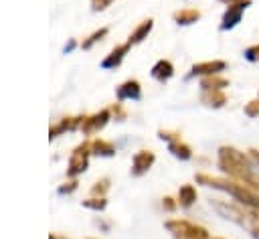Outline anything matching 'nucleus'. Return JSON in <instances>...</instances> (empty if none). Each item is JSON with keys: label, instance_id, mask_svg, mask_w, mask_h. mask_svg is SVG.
<instances>
[{"label": "nucleus", "instance_id": "f257e3e1", "mask_svg": "<svg viewBox=\"0 0 259 239\" xmlns=\"http://www.w3.org/2000/svg\"><path fill=\"white\" fill-rule=\"evenodd\" d=\"M217 168L223 176L245 182L249 186L259 188V176L253 170V160L249 154L237 150L235 146H221L217 152Z\"/></svg>", "mask_w": 259, "mask_h": 239}, {"label": "nucleus", "instance_id": "f03ea898", "mask_svg": "<svg viewBox=\"0 0 259 239\" xmlns=\"http://www.w3.org/2000/svg\"><path fill=\"white\" fill-rule=\"evenodd\" d=\"M164 227L168 229V233L174 239H214V237H210L208 229H204L202 225H196L188 219H168L164 223Z\"/></svg>", "mask_w": 259, "mask_h": 239}, {"label": "nucleus", "instance_id": "7ed1b4c3", "mask_svg": "<svg viewBox=\"0 0 259 239\" xmlns=\"http://www.w3.org/2000/svg\"><path fill=\"white\" fill-rule=\"evenodd\" d=\"M89 158H91V148H89V140H85L73 148L69 162H67V176L77 178L79 174H83L89 168Z\"/></svg>", "mask_w": 259, "mask_h": 239}, {"label": "nucleus", "instance_id": "20e7f679", "mask_svg": "<svg viewBox=\"0 0 259 239\" xmlns=\"http://www.w3.org/2000/svg\"><path fill=\"white\" fill-rule=\"evenodd\" d=\"M251 6V0H239V2H233L227 6V10L223 12L221 16V24L219 28L221 30H233L241 20H243V14L245 10Z\"/></svg>", "mask_w": 259, "mask_h": 239}, {"label": "nucleus", "instance_id": "39448f33", "mask_svg": "<svg viewBox=\"0 0 259 239\" xmlns=\"http://www.w3.org/2000/svg\"><path fill=\"white\" fill-rule=\"evenodd\" d=\"M109 120H111V111H109V107H105V109H99L91 115H83V122H81L79 130L83 132V136H93V134L101 132L107 126Z\"/></svg>", "mask_w": 259, "mask_h": 239}, {"label": "nucleus", "instance_id": "423d86ee", "mask_svg": "<svg viewBox=\"0 0 259 239\" xmlns=\"http://www.w3.org/2000/svg\"><path fill=\"white\" fill-rule=\"evenodd\" d=\"M229 65H227V61H223V59H212V61H202V63H194L192 67H190V73L186 75L188 79H192V77H208V75H221L225 69H227Z\"/></svg>", "mask_w": 259, "mask_h": 239}, {"label": "nucleus", "instance_id": "0eeeda50", "mask_svg": "<svg viewBox=\"0 0 259 239\" xmlns=\"http://www.w3.org/2000/svg\"><path fill=\"white\" fill-rule=\"evenodd\" d=\"M156 162V154L152 150H138L132 158V168L130 174L132 176H144Z\"/></svg>", "mask_w": 259, "mask_h": 239}, {"label": "nucleus", "instance_id": "6e6552de", "mask_svg": "<svg viewBox=\"0 0 259 239\" xmlns=\"http://www.w3.org/2000/svg\"><path fill=\"white\" fill-rule=\"evenodd\" d=\"M81 122H83V115H65V117H61L57 124H53L49 128V140H55V138H59L65 132L79 130L81 128Z\"/></svg>", "mask_w": 259, "mask_h": 239}, {"label": "nucleus", "instance_id": "1a4fd4ad", "mask_svg": "<svg viewBox=\"0 0 259 239\" xmlns=\"http://www.w3.org/2000/svg\"><path fill=\"white\" fill-rule=\"evenodd\" d=\"M117 101H138L142 97V85L138 79H125L115 87Z\"/></svg>", "mask_w": 259, "mask_h": 239}, {"label": "nucleus", "instance_id": "9d476101", "mask_svg": "<svg viewBox=\"0 0 259 239\" xmlns=\"http://www.w3.org/2000/svg\"><path fill=\"white\" fill-rule=\"evenodd\" d=\"M130 49H132V45H130V43H123V45L113 47V49L103 57V61H101V69L111 71V69L119 67V65H121V61L125 59V55L130 53Z\"/></svg>", "mask_w": 259, "mask_h": 239}, {"label": "nucleus", "instance_id": "9b49d317", "mask_svg": "<svg viewBox=\"0 0 259 239\" xmlns=\"http://www.w3.org/2000/svg\"><path fill=\"white\" fill-rule=\"evenodd\" d=\"M202 16V12L194 6H184V8H178L172 12V20L178 24V26H190L194 22H198Z\"/></svg>", "mask_w": 259, "mask_h": 239}, {"label": "nucleus", "instance_id": "f8f14e48", "mask_svg": "<svg viewBox=\"0 0 259 239\" xmlns=\"http://www.w3.org/2000/svg\"><path fill=\"white\" fill-rule=\"evenodd\" d=\"M150 75H152L156 81L166 83V81H170V79L174 77V65H172L168 59H158V61L152 65Z\"/></svg>", "mask_w": 259, "mask_h": 239}, {"label": "nucleus", "instance_id": "ddd939ff", "mask_svg": "<svg viewBox=\"0 0 259 239\" xmlns=\"http://www.w3.org/2000/svg\"><path fill=\"white\" fill-rule=\"evenodd\" d=\"M152 28H154V18H146V20H142L132 32H130V36H127V43L134 47V45H140V43H144L146 38H148V34L152 32Z\"/></svg>", "mask_w": 259, "mask_h": 239}, {"label": "nucleus", "instance_id": "4468645a", "mask_svg": "<svg viewBox=\"0 0 259 239\" xmlns=\"http://www.w3.org/2000/svg\"><path fill=\"white\" fill-rule=\"evenodd\" d=\"M200 101H202L206 107H212V109H221V107H225V103H227V93H225V89H214V91H200Z\"/></svg>", "mask_w": 259, "mask_h": 239}, {"label": "nucleus", "instance_id": "2eb2a0df", "mask_svg": "<svg viewBox=\"0 0 259 239\" xmlns=\"http://www.w3.org/2000/svg\"><path fill=\"white\" fill-rule=\"evenodd\" d=\"M89 148H91V156H101V158L115 156V146L109 140H103V138L89 140Z\"/></svg>", "mask_w": 259, "mask_h": 239}, {"label": "nucleus", "instance_id": "dca6fc26", "mask_svg": "<svg viewBox=\"0 0 259 239\" xmlns=\"http://www.w3.org/2000/svg\"><path fill=\"white\" fill-rule=\"evenodd\" d=\"M198 198V192H196V186L194 184H182L178 188V194H176V201H178V207L180 209H190Z\"/></svg>", "mask_w": 259, "mask_h": 239}, {"label": "nucleus", "instance_id": "f3484780", "mask_svg": "<svg viewBox=\"0 0 259 239\" xmlns=\"http://www.w3.org/2000/svg\"><path fill=\"white\" fill-rule=\"evenodd\" d=\"M198 85H200V91H214V89H225V87H229L231 81H229L227 77H223V73H221V75L202 77Z\"/></svg>", "mask_w": 259, "mask_h": 239}, {"label": "nucleus", "instance_id": "a211bd4d", "mask_svg": "<svg viewBox=\"0 0 259 239\" xmlns=\"http://www.w3.org/2000/svg\"><path fill=\"white\" fill-rule=\"evenodd\" d=\"M168 152L178 160H190L192 158V148L182 140H176V142L168 144Z\"/></svg>", "mask_w": 259, "mask_h": 239}, {"label": "nucleus", "instance_id": "6ab92c4d", "mask_svg": "<svg viewBox=\"0 0 259 239\" xmlns=\"http://www.w3.org/2000/svg\"><path fill=\"white\" fill-rule=\"evenodd\" d=\"M107 32H109V28H107V26H101V28L93 30L89 36H85V38L79 43V47H81L83 51H89V49H93L97 43H101V41L107 36Z\"/></svg>", "mask_w": 259, "mask_h": 239}, {"label": "nucleus", "instance_id": "aec40b11", "mask_svg": "<svg viewBox=\"0 0 259 239\" xmlns=\"http://www.w3.org/2000/svg\"><path fill=\"white\" fill-rule=\"evenodd\" d=\"M109 188H111V180H109L107 176H101V178H97V180L91 184L89 196H105Z\"/></svg>", "mask_w": 259, "mask_h": 239}, {"label": "nucleus", "instance_id": "412c9836", "mask_svg": "<svg viewBox=\"0 0 259 239\" xmlns=\"http://www.w3.org/2000/svg\"><path fill=\"white\" fill-rule=\"evenodd\" d=\"M81 205H83L85 209H89V211L101 213V211H105V207H107V198H105V196H87L85 201H81Z\"/></svg>", "mask_w": 259, "mask_h": 239}, {"label": "nucleus", "instance_id": "4be33fe9", "mask_svg": "<svg viewBox=\"0 0 259 239\" xmlns=\"http://www.w3.org/2000/svg\"><path fill=\"white\" fill-rule=\"evenodd\" d=\"M243 113H245L247 117H251V120L259 117V97H257V99L247 101V103H245V107H243Z\"/></svg>", "mask_w": 259, "mask_h": 239}, {"label": "nucleus", "instance_id": "5701e85b", "mask_svg": "<svg viewBox=\"0 0 259 239\" xmlns=\"http://www.w3.org/2000/svg\"><path fill=\"white\" fill-rule=\"evenodd\" d=\"M109 111H111V117H113L115 122H123V120L127 117V111H125V107L121 105V101L109 105Z\"/></svg>", "mask_w": 259, "mask_h": 239}, {"label": "nucleus", "instance_id": "b1692460", "mask_svg": "<svg viewBox=\"0 0 259 239\" xmlns=\"http://www.w3.org/2000/svg\"><path fill=\"white\" fill-rule=\"evenodd\" d=\"M158 138L162 142H166V144H172L176 140H182L180 138V132H176V130H158Z\"/></svg>", "mask_w": 259, "mask_h": 239}, {"label": "nucleus", "instance_id": "393cba45", "mask_svg": "<svg viewBox=\"0 0 259 239\" xmlns=\"http://www.w3.org/2000/svg\"><path fill=\"white\" fill-rule=\"evenodd\" d=\"M77 188H79V182H77V178H71V180L63 182V184L57 188V192H59L61 196H65V194H73Z\"/></svg>", "mask_w": 259, "mask_h": 239}, {"label": "nucleus", "instance_id": "a878e982", "mask_svg": "<svg viewBox=\"0 0 259 239\" xmlns=\"http://www.w3.org/2000/svg\"><path fill=\"white\" fill-rule=\"evenodd\" d=\"M243 57H245L247 61H251V63H259V43H257V45H251L249 49H245Z\"/></svg>", "mask_w": 259, "mask_h": 239}, {"label": "nucleus", "instance_id": "bb28decb", "mask_svg": "<svg viewBox=\"0 0 259 239\" xmlns=\"http://www.w3.org/2000/svg\"><path fill=\"white\" fill-rule=\"evenodd\" d=\"M162 209H164L166 213H174V211L178 209V201H176L174 196H164V198H162Z\"/></svg>", "mask_w": 259, "mask_h": 239}, {"label": "nucleus", "instance_id": "cd10ccee", "mask_svg": "<svg viewBox=\"0 0 259 239\" xmlns=\"http://www.w3.org/2000/svg\"><path fill=\"white\" fill-rule=\"evenodd\" d=\"M111 2L113 0H91V10L93 12H103V10H107L111 6Z\"/></svg>", "mask_w": 259, "mask_h": 239}, {"label": "nucleus", "instance_id": "c85d7f7f", "mask_svg": "<svg viewBox=\"0 0 259 239\" xmlns=\"http://www.w3.org/2000/svg\"><path fill=\"white\" fill-rule=\"evenodd\" d=\"M247 154H249V158L253 160V164H255V166H259V150H257V148H251Z\"/></svg>", "mask_w": 259, "mask_h": 239}, {"label": "nucleus", "instance_id": "c756f323", "mask_svg": "<svg viewBox=\"0 0 259 239\" xmlns=\"http://www.w3.org/2000/svg\"><path fill=\"white\" fill-rule=\"evenodd\" d=\"M75 47H77V41H75V38H71V41H69V43L63 47V53H65V55H69V53H71Z\"/></svg>", "mask_w": 259, "mask_h": 239}, {"label": "nucleus", "instance_id": "7c9ffc66", "mask_svg": "<svg viewBox=\"0 0 259 239\" xmlns=\"http://www.w3.org/2000/svg\"><path fill=\"white\" fill-rule=\"evenodd\" d=\"M93 225H95V227H99V229H103V231H107V229H109V223H105V221H101V219H95V221H93Z\"/></svg>", "mask_w": 259, "mask_h": 239}, {"label": "nucleus", "instance_id": "2f4dec72", "mask_svg": "<svg viewBox=\"0 0 259 239\" xmlns=\"http://www.w3.org/2000/svg\"><path fill=\"white\" fill-rule=\"evenodd\" d=\"M219 2H223V4H227V6H229V4H233V2H239V0H219Z\"/></svg>", "mask_w": 259, "mask_h": 239}, {"label": "nucleus", "instance_id": "473e14b6", "mask_svg": "<svg viewBox=\"0 0 259 239\" xmlns=\"http://www.w3.org/2000/svg\"><path fill=\"white\" fill-rule=\"evenodd\" d=\"M49 239H59V237L57 235H49Z\"/></svg>", "mask_w": 259, "mask_h": 239}, {"label": "nucleus", "instance_id": "72a5a7b5", "mask_svg": "<svg viewBox=\"0 0 259 239\" xmlns=\"http://www.w3.org/2000/svg\"><path fill=\"white\" fill-rule=\"evenodd\" d=\"M214 239H223V237H214Z\"/></svg>", "mask_w": 259, "mask_h": 239}, {"label": "nucleus", "instance_id": "f704fd0d", "mask_svg": "<svg viewBox=\"0 0 259 239\" xmlns=\"http://www.w3.org/2000/svg\"><path fill=\"white\" fill-rule=\"evenodd\" d=\"M257 97H259V91H257Z\"/></svg>", "mask_w": 259, "mask_h": 239}, {"label": "nucleus", "instance_id": "c9c22d12", "mask_svg": "<svg viewBox=\"0 0 259 239\" xmlns=\"http://www.w3.org/2000/svg\"><path fill=\"white\" fill-rule=\"evenodd\" d=\"M59 239H65V237H59Z\"/></svg>", "mask_w": 259, "mask_h": 239}, {"label": "nucleus", "instance_id": "e433bc0d", "mask_svg": "<svg viewBox=\"0 0 259 239\" xmlns=\"http://www.w3.org/2000/svg\"><path fill=\"white\" fill-rule=\"evenodd\" d=\"M89 239H95V237H89Z\"/></svg>", "mask_w": 259, "mask_h": 239}]
</instances>
